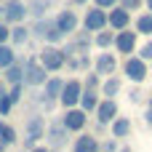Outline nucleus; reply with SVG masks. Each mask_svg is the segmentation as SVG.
<instances>
[{
  "label": "nucleus",
  "mask_w": 152,
  "mask_h": 152,
  "mask_svg": "<svg viewBox=\"0 0 152 152\" xmlns=\"http://www.w3.org/2000/svg\"><path fill=\"white\" fill-rule=\"evenodd\" d=\"M45 139H48V150H51V152L67 147V142H69V131L64 128L61 118H53V120L48 123V128H45Z\"/></svg>",
  "instance_id": "obj_6"
},
{
  "label": "nucleus",
  "mask_w": 152,
  "mask_h": 152,
  "mask_svg": "<svg viewBox=\"0 0 152 152\" xmlns=\"http://www.w3.org/2000/svg\"><path fill=\"white\" fill-rule=\"evenodd\" d=\"M0 144H3V147L16 144V128H13V126H8L5 120H0Z\"/></svg>",
  "instance_id": "obj_26"
},
{
  "label": "nucleus",
  "mask_w": 152,
  "mask_h": 152,
  "mask_svg": "<svg viewBox=\"0 0 152 152\" xmlns=\"http://www.w3.org/2000/svg\"><path fill=\"white\" fill-rule=\"evenodd\" d=\"M27 43H29V29L24 24L11 27V45H27Z\"/></svg>",
  "instance_id": "obj_25"
},
{
  "label": "nucleus",
  "mask_w": 152,
  "mask_h": 152,
  "mask_svg": "<svg viewBox=\"0 0 152 152\" xmlns=\"http://www.w3.org/2000/svg\"><path fill=\"white\" fill-rule=\"evenodd\" d=\"M5 91H8V88H5V86H3V83H0V99H3V96H5Z\"/></svg>",
  "instance_id": "obj_45"
},
{
  "label": "nucleus",
  "mask_w": 152,
  "mask_h": 152,
  "mask_svg": "<svg viewBox=\"0 0 152 152\" xmlns=\"http://www.w3.org/2000/svg\"><path fill=\"white\" fill-rule=\"evenodd\" d=\"M128 24H131V13L123 11L120 5H115L112 11H107V27L112 32H123V29H128Z\"/></svg>",
  "instance_id": "obj_15"
},
{
  "label": "nucleus",
  "mask_w": 152,
  "mask_h": 152,
  "mask_svg": "<svg viewBox=\"0 0 152 152\" xmlns=\"http://www.w3.org/2000/svg\"><path fill=\"white\" fill-rule=\"evenodd\" d=\"M123 75H126L134 86H142V83L150 77V64L142 61L139 56H128V59L123 61Z\"/></svg>",
  "instance_id": "obj_2"
},
{
  "label": "nucleus",
  "mask_w": 152,
  "mask_h": 152,
  "mask_svg": "<svg viewBox=\"0 0 152 152\" xmlns=\"http://www.w3.org/2000/svg\"><path fill=\"white\" fill-rule=\"evenodd\" d=\"M120 150V142L118 139H104L102 142V152H118Z\"/></svg>",
  "instance_id": "obj_35"
},
{
  "label": "nucleus",
  "mask_w": 152,
  "mask_h": 152,
  "mask_svg": "<svg viewBox=\"0 0 152 152\" xmlns=\"http://www.w3.org/2000/svg\"><path fill=\"white\" fill-rule=\"evenodd\" d=\"M142 5H144V0H120V8L128 11V13H131V11H139Z\"/></svg>",
  "instance_id": "obj_33"
},
{
  "label": "nucleus",
  "mask_w": 152,
  "mask_h": 152,
  "mask_svg": "<svg viewBox=\"0 0 152 152\" xmlns=\"http://www.w3.org/2000/svg\"><path fill=\"white\" fill-rule=\"evenodd\" d=\"M110 131H112V139H128L131 136V131H134V126H131V118H115V123L110 126Z\"/></svg>",
  "instance_id": "obj_18"
},
{
  "label": "nucleus",
  "mask_w": 152,
  "mask_h": 152,
  "mask_svg": "<svg viewBox=\"0 0 152 152\" xmlns=\"http://www.w3.org/2000/svg\"><path fill=\"white\" fill-rule=\"evenodd\" d=\"M118 152H134V150H131L128 144H123V147H120V150H118Z\"/></svg>",
  "instance_id": "obj_44"
},
{
  "label": "nucleus",
  "mask_w": 152,
  "mask_h": 152,
  "mask_svg": "<svg viewBox=\"0 0 152 152\" xmlns=\"http://www.w3.org/2000/svg\"><path fill=\"white\" fill-rule=\"evenodd\" d=\"M120 88H123V80H120L118 75H112V77L102 80V88H99V94H102V99H115V96L120 94Z\"/></svg>",
  "instance_id": "obj_19"
},
{
  "label": "nucleus",
  "mask_w": 152,
  "mask_h": 152,
  "mask_svg": "<svg viewBox=\"0 0 152 152\" xmlns=\"http://www.w3.org/2000/svg\"><path fill=\"white\" fill-rule=\"evenodd\" d=\"M136 56L142 59V61H147V64H152V40H147L139 51H136Z\"/></svg>",
  "instance_id": "obj_31"
},
{
  "label": "nucleus",
  "mask_w": 152,
  "mask_h": 152,
  "mask_svg": "<svg viewBox=\"0 0 152 152\" xmlns=\"http://www.w3.org/2000/svg\"><path fill=\"white\" fill-rule=\"evenodd\" d=\"M45 80H48V72L40 67L37 56H29L27 59V67H24V86L37 88V86H45Z\"/></svg>",
  "instance_id": "obj_7"
},
{
  "label": "nucleus",
  "mask_w": 152,
  "mask_h": 152,
  "mask_svg": "<svg viewBox=\"0 0 152 152\" xmlns=\"http://www.w3.org/2000/svg\"><path fill=\"white\" fill-rule=\"evenodd\" d=\"M45 128H48V123H45V118H43V115H29V118H27L24 152H32L35 147H37V142H40V139H45Z\"/></svg>",
  "instance_id": "obj_1"
},
{
  "label": "nucleus",
  "mask_w": 152,
  "mask_h": 152,
  "mask_svg": "<svg viewBox=\"0 0 152 152\" xmlns=\"http://www.w3.org/2000/svg\"><path fill=\"white\" fill-rule=\"evenodd\" d=\"M48 24H51V19H37V21H32V27H29V32L35 35V37H45V32H48Z\"/></svg>",
  "instance_id": "obj_28"
},
{
  "label": "nucleus",
  "mask_w": 152,
  "mask_h": 152,
  "mask_svg": "<svg viewBox=\"0 0 152 152\" xmlns=\"http://www.w3.org/2000/svg\"><path fill=\"white\" fill-rule=\"evenodd\" d=\"M144 102H147V110H152V91L147 94V99H144Z\"/></svg>",
  "instance_id": "obj_40"
},
{
  "label": "nucleus",
  "mask_w": 152,
  "mask_h": 152,
  "mask_svg": "<svg viewBox=\"0 0 152 152\" xmlns=\"http://www.w3.org/2000/svg\"><path fill=\"white\" fill-rule=\"evenodd\" d=\"M37 61H40V67L45 72H59L61 67H67V59H64L61 48H56V45H45L37 53Z\"/></svg>",
  "instance_id": "obj_4"
},
{
  "label": "nucleus",
  "mask_w": 152,
  "mask_h": 152,
  "mask_svg": "<svg viewBox=\"0 0 152 152\" xmlns=\"http://www.w3.org/2000/svg\"><path fill=\"white\" fill-rule=\"evenodd\" d=\"M61 123H64V128H67L69 134H80V131L88 126V115H86L80 107H75V110H67V112L61 115Z\"/></svg>",
  "instance_id": "obj_12"
},
{
  "label": "nucleus",
  "mask_w": 152,
  "mask_h": 152,
  "mask_svg": "<svg viewBox=\"0 0 152 152\" xmlns=\"http://www.w3.org/2000/svg\"><path fill=\"white\" fill-rule=\"evenodd\" d=\"M115 69H118V53H99L96 59H94V72L99 75V77H112L115 75Z\"/></svg>",
  "instance_id": "obj_11"
},
{
  "label": "nucleus",
  "mask_w": 152,
  "mask_h": 152,
  "mask_svg": "<svg viewBox=\"0 0 152 152\" xmlns=\"http://www.w3.org/2000/svg\"><path fill=\"white\" fill-rule=\"evenodd\" d=\"M77 64H80V69H91V64H94V61H91V56H88V53H80V56H77Z\"/></svg>",
  "instance_id": "obj_37"
},
{
  "label": "nucleus",
  "mask_w": 152,
  "mask_h": 152,
  "mask_svg": "<svg viewBox=\"0 0 152 152\" xmlns=\"http://www.w3.org/2000/svg\"><path fill=\"white\" fill-rule=\"evenodd\" d=\"M83 29L86 32H91V35H96V32H102V29H107V11H102V8H88L86 11V16H83Z\"/></svg>",
  "instance_id": "obj_8"
},
{
  "label": "nucleus",
  "mask_w": 152,
  "mask_h": 152,
  "mask_svg": "<svg viewBox=\"0 0 152 152\" xmlns=\"http://www.w3.org/2000/svg\"><path fill=\"white\" fill-rule=\"evenodd\" d=\"M53 21H56V27H59V32L67 37V35H75L77 32V24H80V19H77V13L75 11H59L56 16H53Z\"/></svg>",
  "instance_id": "obj_14"
},
{
  "label": "nucleus",
  "mask_w": 152,
  "mask_h": 152,
  "mask_svg": "<svg viewBox=\"0 0 152 152\" xmlns=\"http://www.w3.org/2000/svg\"><path fill=\"white\" fill-rule=\"evenodd\" d=\"M69 3H72V5H86L88 0H69Z\"/></svg>",
  "instance_id": "obj_42"
},
{
  "label": "nucleus",
  "mask_w": 152,
  "mask_h": 152,
  "mask_svg": "<svg viewBox=\"0 0 152 152\" xmlns=\"http://www.w3.org/2000/svg\"><path fill=\"white\" fill-rule=\"evenodd\" d=\"M0 152H5V147H3V144H0Z\"/></svg>",
  "instance_id": "obj_46"
},
{
  "label": "nucleus",
  "mask_w": 152,
  "mask_h": 152,
  "mask_svg": "<svg viewBox=\"0 0 152 152\" xmlns=\"http://www.w3.org/2000/svg\"><path fill=\"white\" fill-rule=\"evenodd\" d=\"M144 5H147V13H152V0H144Z\"/></svg>",
  "instance_id": "obj_43"
},
{
  "label": "nucleus",
  "mask_w": 152,
  "mask_h": 152,
  "mask_svg": "<svg viewBox=\"0 0 152 152\" xmlns=\"http://www.w3.org/2000/svg\"><path fill=\"white\" fill-rule=\"evenodd\" d=\"M94 45L102 48V51L112 48V45H115V32H112V29H102V32H96V35H94Z\"/></svg>",
  "instance_id": "obj_24"
},
{
  "label": "nucleus",
  "mask_w": 152,
  "mask_h": 152,
  "mask_svg": "<svg viewBox=\"0 0 152 152\" xmlns=\"http://www.w3.org/2000/svg\"><path fill=\"white\" fill-rule=\"evenodd\" d=\"M61 88H64V80L61 77H48L45 80V86H43V107L45 110H53V104L61 96Z\"/></svg>",
  "instance_id": "obj_13"
},
{
  "label": "nucleus",
  "mask_w": 152,
  "mask_h": 152,
  "mask_svg": "<svg viewBox=\"0 0 152 152\" xmlns=\"http://www.w3.org/2000/svg\"><path fill=\"white\" fill-rule=\"evenodd\" d=\"M24 67H27V59H16V64H11L8 69H3V80H5L8 88L24 83Z\"/></svg>",
  "instance_id": "obj_16"
},
{
  "label": "nucleus",
  "mask_w": 152,
  "mask_h": 152,
  "mask_svg": "<svg viewBox=\"0 0 152 152\" xmlns=\"http://www.w3.org/2000/svg\"><path fill=\"white\" fill-rule=\"evenodd\" d=\"M8 43H11V27L0 21V45H8Z\"/></svg>",
  "instance_id": "obj_34"
},
{
  "label": "nucleus",
  "mask_w": 152,
  "mask_h": 152,
  "mask_svg": "<svg viewBox=\"0 0 152 152\" xmlns=\"http://www.w3.org/2000/svg\"><path fill=\"white\" fill-rule=\"evenodd\" d=\"M94 115H96V123H99V126H104V128H107V126H112V123H115V118L120 115L118 102H115V99H102Z\"/></svg>",
  "instance_id": "obj_10"
},
{
  "label": "nucleus",
  "mask_w": 152,
  "mask_h": 152,
  "mask_svg": "<svg viewBox=\"0 0 152 152\" xmlns=\"http://www.w3.org/2000/svg\"><path fill=\"white\" fill-rule=\"evenodd\" d=\"M21 152H24V150H21Z\"/></svg>",
  "instance_id": "obj_48"
},
{
  "label": "nucleus",
  "mask_w": 152,
  "mask_h": 152,
  "mask_svg": "<svg viewBox=\"0 0 152 152\" xmlns=\"http://www.w3.org/2000/svg\"><path fill=\"white\" fill-rule=\"evenodd\" d=\"M144 99H147V96H144V91H142L139 86H134V88L128 91V102H131V104H142Z\"/></svg>",
  "instance_id": "obj_32"
},
{
  "label": "nucleus",
  "mask_w": 152,
  "mask_h": 152,
  "mask_svg": "<svg viewBox=\"0 0 152 152\" xmlns=\"http://www.w3.org/2000/svg\"><path fill=\"white\" fill-rule=\"evenodd\" d=\"M83 88H86V91H99V88H102V77H99L96 72H88L86 80H83Z\"/></svg>",
  "instance_id": "obj_30"
},
{
  "label": "nucleus",
  "mask_w": 152,
  "mask_h": 152,
  "mask_svg": "<svg viewBox=\"0 0 152 152\" xmlns=\"http://www.w3.org/2000/svg\"><path fill=\"white\" fill-rule=\"evenodd\" d=\"M0 80H3V72H0Z\"/></svg>",
  "instance_id": "obj_47"
},
{
  "label": "nucleus",
  "mask_w": 152,
  "mask_h": 152,
  "mask_svg": "<svg viewBox=\"0 0 152 152\" xmlns=\"http://www.w3.org/2000/svg\"><path fill=\"white\" fill-rule=\"evenodd\" d=\"M72 45H75L77 56H80V53H88V48L94 45V35H91V32H86V29H80V32H75V35H72Z\"/></svg>",
  "instance_id": "obj_21"
},
{
  "label": "nucleus",
  "mask_w": 152,
  "mask_h": 152,
  "mask_svg": "<svg viewBox=\"0 0 152 152\" xmlns=\"http://www.w3.org/2000/svg\"><path fill=\"white\" fill-rule=\"evenodd\" d=\"M51 5H53V0H29L27 3V13L37 21V19H45V13L51 11Z\"/></svg>",
  "instance_id": "obj_20"
},
{
  "label": "nucleus",
  "mask_w": 152,
  "mask_h": 152,
  "mask_svg": "<svg viewBox=\"0 0 152 152\" xmlns=\"http://www.w3.org/2000/svg\"><path fill=\"white\" fill-rule=\"evenodd\" d=\"M0 16H3V21H5L8 27H19V24H24V19L29 16V13H27V3H24V0H5Z\"/></svg>",
  "instance_id": "obj_5"
},
{
  "label": "nucleus",
  "mask_w": 152,
  "mask_h": 152,
  "mask_svg": "<svg viewBox=\"0 0 152 152\" xmlns=\"http://www.w3.org/2000/svg\"><path fill=\"white\" fill-rule=\"evenodd\" d=\"M32 152H51V150H48V147H40V144H37V147H35Z\"/></svg>",
  "instance_id": "obj_41"
},
{
  "label": "nucleus",
  "mask_w": 152,
  "mask_h": 152,
  "mask_svg": "<svg viewBox=\"0 0 152 152\" xmlns=\"http://www.w3.org/2000/svg\"><path fill=\"white\" fill-rule=\"evenodd\" d=\"M94 5L102 8V11H112L115 5H120V0H94Z\"/></svg>",
  "instance_id": "obj_36"
},
{
  "label": "nucleus",
  "mask_w": 152,
  "mask_h": 152,
  "mask_svg": "<svg viewBox=\"0 0 152 152\" xmlns=\"http://www.w3.org/2000/svg\"><path fill=\"white\" fill-rule=\"evenodd\" d=\"M144 126L152 128V110H144Z\"/></svg>",
  "instance_id": "obj_39"
},
{
  "label": "nucleus",
  "mask_w": 152,
  "mask_h": 152,
  "mask_svg": "<svg viewBox=\"0 0 152 152\" xmlns=\"http://www.w3.org/2000/svg\"><path fill=\"white\" fill-rule=\"evenodd\" d=\"M80 96H83V80L72 77V80H64V88H61V96H59V104L67 110H75L80 107Z\"/></svg>",
  "instance_id": "obj_3"
},
{
  "label": "nucleus",
  "mask_w": 152,
  "mask_h": 152,
  "mask_svg": "<svg viewBox=\"0 0 152 152\" xmlns=\"http://www.w3.org/2000/svg\"><path fill=\"white\" fill-rule=\"evenodd\" d=\"M11 64H16V51H13V45H0V72L8 69Z\"/></svg>",
  "instance_id": "obj_27"
},
{
  "label": "nucleus",
  "mask_w": 152,
  "mask_h": 152,
  "mask_svg": "<svg viewBox=\"0 0 152 152\" xmlns=\"http://www.w3.org/2000/svg\"><path fill=\"white\" fill-rule=\"evenodd\" d=\"M99 91H86L83 88V96H80V110L86 112V115H91V112H96V107H99Z\"/></svg>",
  "instance_id": "obj_22"
},
{
  "label": "nucleus",
  "mask_w": 152,
  "mask_h": 152,
  "mask_svg": "<svg viewBox=\"0 0 152 152\" xmlns=\"http://www.w3.org/2000/svg\"><path fill=\"white\" fill-rule=\"evenodd\" d=\"M134 32L136 35H144V37H150L152 40V13H139L136 16V27H134Z\"/></svg>",
  "instance_id": "obj_23"
},
{
  "label": "nucleus",
  "mask_w": 152,
  "mask_h": 152,
  "mask_svg": "<svg viewBox=\"0 0 152 152\" xmlns=\"http://www.w3.org/2000/svg\"><path fill=\"white\" fill-rule=\"evenodd\" d=\"M5 99H8V102H11L13 107H16V104H19L21 99H24V83H21V86H11V88L5 91Z\"/></svg>",
  "instance_id": "obj_29"
},
{
  "label": "nucleus",
  "mask_w": 152,
  "mask_h": 152,
  "mask_svg": "<svg viewBox=\"0 0 152 152\" xmlns=\"http://www.w3.org/2000/svg\"><path fill=\"white\" fill-rule=\"evenodd\" d=\"M72 152H102V142L91 134H80L72 142Z\"/></svg>",
  "instance_id": "obj_17"
},
{
  "label": "nucleus",
  "mask_w": 152,
  "mask_h": 152,
  "mask_svg": "<svg viewBox=\"0 0 152 152\" xmlns=\"http://www.w3.org/2000/svg\"><path fill=\"white\" fill-rule=\"evenodd\" d=\"M67 67H69L72 72H80V64H77V56H75V59H69V61H67Z\"/></svg>",
  "instance_id": "obj_38"
},
{
  "label": "nucleus",
  "mask_w": 152,
  "mask_h": 152,
  "mask_svg": "<svg viewBox=\"0 0 152 152\" xmlns=\"http://www.w3.org/2000/svg\"><path fill=\"white\" fill-rule=\"evenodd\" d=\"M136 43H139V35L134 29H123V32H115V51L123 53L126 59L136 53Z\"/></svg>",
  "instance_id": "obj_9"
}]
</instances>
